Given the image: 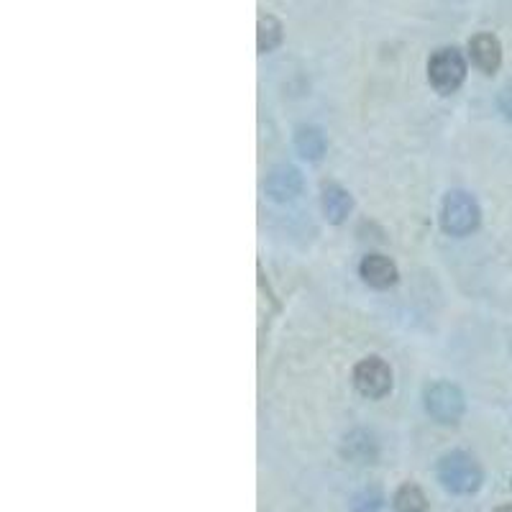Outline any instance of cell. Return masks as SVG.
<instances>
[{
	"instance_id": "cell-1",
	"label": "cell",
	"mask_w": 512,
	"mask_h": 512,
	"mask_svg": "<svg viewBox=\"0 0 512 512\" xmlns=\"http://www.w3.org/2000/svg\"><path fill=\"white\" fill-rule=\"evenodd\" d=\"M438 479L448 492L456 495H472L482 484V469L477 461L464 451H454V454L443 456L438 464Z\"/></svg>"
},
{
	"instance_id": "cell-2",
	"label": "cell",
	"mask_w": 512,
	"mask_h": 512,
	"mask_svg": "<svg viewBox=\"0 0 512 512\" xmlns=\"http://www.w3.org/2000/svg\"><path fill=\"white\" fill-rule=\"evenodd\" d=\"M466 77V62L459 49H438L428 62V80L441 95H451L459 90Z\"/></svg>"
},
{
	"instance_id": "cell-3",
	"label": "cell",
	"mask_w": 512,
	"mask_h": 512,
	"mask_svg": "<svg viewBox=\"0 0 512 512\" xmlns=\"http://www.w3.org/2000/svg\"><path fill=\"white\" fill-rule=\"evenodd\" d=\"M479 226V205L466 192H451L443 200V228L451 236H466Z\"/></svg>"
},
{
	"instance_id": "cell-4",
	"label": "cell",
	"mask_w": 512,
	"mask_h": 512,
	"mask_svg": "<svg viewBox=\"0 0 512 512\" xmlns=\"http://www.w3.org/2000/svg\"><path fill=\"white\" fill-rule=\"evenodd\" d=\"M425 408L438 423H456L464 415V397L454 384L438 382L425 392Z\"/></svg>"
},
{
	"instance_id": "cell-5",
	"label": "cell",
	"mask_w": 512,
	"mask_h": 512,
	"mask_svg": "<svg viewBox=\"0 0 512 512\" xmlns=\"http://www.w3.org/2000/svg\"><path fill=\"white\" fill-rule=\"evenodd\" d=\"M354 382H356V387H359L361 395L374 397V400H377V397H384L387 392H390L392 372L382 359H377V356H369V359H364L356 364Z\"/></svg>"
},
{
	"instance_id": "cell-6",
	"label": "cell",
	"mask_w": 512,
	"mask_h": 512,
	"mask_svg": "<svg viewBox=\"0 0 512 512\" xmlns=\"http://www.w3.org/2000/svg\"><path fill=\"white\" fill-rule=\"evenodd\" d=\"M469 52H472V62L477 64L479 70L492 75L497 72L502 62V47L497 36L492 34H477L472 41H469Z\"/></svg>"
},
{
	"instance_id": "cell-7",
	"label": "cell",
	"mask_w": 512,
	"mask_h": 512,
	"mask_svg": "<svg viewBox=\"0 0 512 512\" xmlns=\"http://www.w3.org/2000/svg\"><path fill=\"white\" fill-rule=\"evenodd\" d=\"M361 277L372 287H390L397 280V267L382 254H369L361 262Z\"/></svg>"
},
{
	"instance_id": "cell-8",
	"label": "cell",
	"mask_w": 512,
	"mask_h": 512,
	"mask_svg": "<svg viewBox=\"0 0 512 512\" xmlns=\"http://www.w3.org/2000/svg\"><path fill=\"white\" fill-rule=\"evenodd\" d=\"M303 187L300 172L292 167H277L267 180V192L274 200H292Z\"/></svg>"
},
{
	"instance_id": "cell-9",
	"label": "cell",
	"mask_w": 512,
	"mask_h": 512,
	"mask_svg": "<svg viewBox=\"0 0 512 512\" xmlns=\"http://www.w3.org/2000/svg\"><path fill=\"white\" fill-rule=\"evenodd\" d=\"M323 210H326V218L331 223H341L351 210V195L341 187H328L323 192Z\"/></svg>"
},
{
	"instance_id": "cell-10",
	"label": "cell",
	"mask_w": 512,
	"mask_h": 512,
	"mask_svg": "<svg viewBox=\"0 0 512 512\" xmlns=\"http://www.w3.org/2000/svg\"><path fill=\"white\" fill-rule=\"evenodd\" d=\"M395 510L397 512H425L428 510V502H425V495L420 492V487H415V484H402L395 495Z\"/></svg>"
},
{
	"instance_id": "cell-11",
	"label": "cell",
	"mask_w": 512,
	"mask_h": 512,
	"mask_svg": "<svg viewBox=\"0 0 512 512\" xmlns=\"http://www.w3.org/2000/svg\"><path fill=\"white\" fill-rule=\"evenodd\" d=\"M295 144H297V152L303 154L305 159H318L326 149V141L320 136V131L315 128H300L295 136Z\"/></svg>"
},
{
	"instance_id": "cell-12",
	"label": "cell",
	"mask_w": 512,
	"mask_h": 512,
	"mask_svg": "<svg viewBox=\"0 0 512 512\" xmlns=\"http://www.w3.org/2000/svg\"><path fill=\"white\" fill-rule=\"evenodd\" d=\"M282 41V26L272 16L259 21V52H272Z\"/></svg>"
},
{
	"instance_id": "cell-13",
	"label": "cell",
	"mask_w": 512,
	"mask_h": 512,
	"mask_svg": "<svg viewBox=\"0 0 512 512\" xmlns=\"http://www.w3.org/2000/svg\"><path fill=\"white\" fill-rule=\"evenodd\" d=\"M382 507V497H379L377 489H367V492H361L359 497L351 505V512H379Z\"/></svg>"
},
{
	"instance_id": "cell-14",
	"label": "cell",
	"mask_w": 512,
	"mask_h": 512,
	"mask_svg": "<svg viewBox=\"0 0 512 512\" xmlns=\"http://www.w3.org/2000/svg\"><path fill=\"white\" fill-rule=\"evenodd\" d=\"M500 108H502V113H505V116L512 121V82H510V85H507L505 90H502Z\"/></svg>"
},
{
	"instance_id": "cell-15",
	"label": "cell",
	"mask_w": 512,
	"mask_h": 512,
	"mask_svg": "<svg viewBox=\"0 0 512 512\" xmlns=\"http://www.w3.org/2000/svg\"><path fill=\"white\" fill-rule=\"evenodd\" d=\"M495 512H512V505H502V507H497Z\"/></svg>"
}]
</instances>
